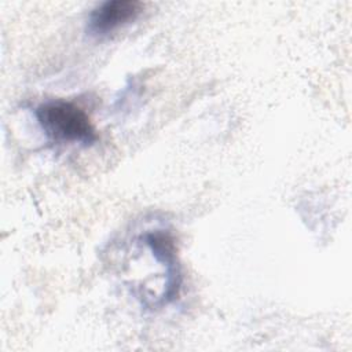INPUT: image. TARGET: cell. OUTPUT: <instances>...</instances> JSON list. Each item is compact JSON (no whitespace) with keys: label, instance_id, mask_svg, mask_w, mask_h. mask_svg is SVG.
I'll return each instance as SVG.
<instances>
[{"label":"cell","instance_id":"1","mask_svg":"<svg viewBox=\"0 0 352 352\" xmlns=\"http://www.w3.org/2000/svg\"><path fill=\"white\" fill-rule=\"evenodd\" d=\"M34 116L41 131L54 143L89 146L98 139L88 114L72 102L62 99L44 102L36 107Z\"/></svg>","mask_w":352,"mask_h":352},{"label":"cell","instance_id":"2","mask_svg":"<svg viewBox=\"0 0 352 352\" xmlns=\"http://www.w3.org/2000/svg\"><path fill=\"white\" fill-rule=\"evenodd\" d=\"M143 11V3L136 0H107L92 10L87 22L91 36L103 37L133 22Z\"/></svg>","mask_w":352,"mask_h":352}]
</instances>
